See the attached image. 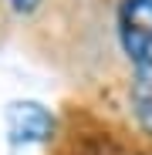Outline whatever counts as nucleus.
<instances>
[{
	"label": "nucleus",
	"mask_w": 152,
	"mask_h": 155,
	"mask_svg": "<svg viewBox=\"0 0 152 155\" xmlns=\"http://www.w3.org/2000/svg\"><path fill=\"white\" fill-rule=\"evenodd\" d=\"M118 41L135 71H152V0L118 4Z\"/></svg>",
	"instance_id": "f257e3e1"
},
{
	"label": "nucleus",
	"mask_w": 152,
	"mask_h": 155,
	"mask_svg": "<svg viewBox=\"0 0 152 155\" xmlns=\"http://www.w3.org/2000/svg\"><path fill=\"white\" fill-rule=\"evenodd\" d=\"M10 132H14V138H51L54 118H51L37 101L10 105Z\"/></svg>",
	"instance_id": "f03ea898"
},
{
	"label": "nucleus",
	"mask_w": 152,
	"mask_h": 155,
	"mask_svg": "<svg viewBox=\"0 0 152 155\" xmlns=\"http://www.w3.org/2000/svg\"><path fill=\"white\" fill-rule=\"evenodd\" d=\"M129 98H132V111H135L139 125L152 135V71H135Z\"/></svg>",
	"instance_id": "7ed1b4c3"
},
{
	"label": "nucleus",
	"mask_w": 152,
	"mask_h": 155,
	"mask_svg": "<svg viewBox=\"0 0 152 155\" xmlns=\"http://www.w3.org/2000/svg\"><path fill=\"white\" fill-rule=\"evenodd\" d=\"M10 7H14L17 14H34V10L41 7V0H10Z\"/></svg>",
	"instance_id": "20e7f679"
}]
</instances>
